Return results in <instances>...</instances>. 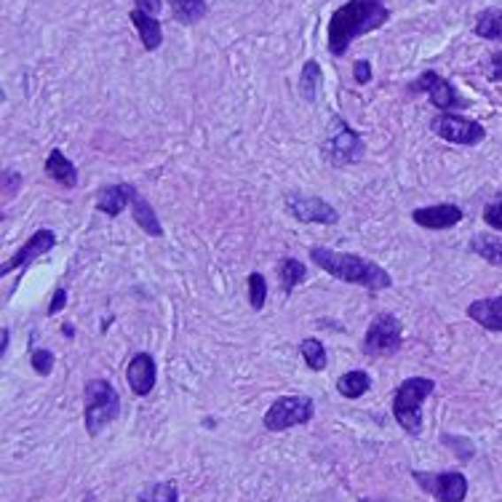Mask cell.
<instances>
[{"mask_svg":"<svg viewBox=\"0 0 502 502\" xmlns=\"http://www.w3.org/2000/svg\"><path fill=\"white\" fill-rule=\"evenodd\" d=\"M390 19V9L382 0H351L334 12L328 22V51L334 57H345L351 43Z\"/></svg>","mask_w":502,"mask_h":502,"instance_id":"obj_1","label":"cell"},{"mask_svg":"<svg viewBox=\"0 0 502 502\" xmlns=\"http://www.w3.org/2000/svg\"><path fill=\"white\" fill-rule=\"evenodd\" d=\"M310 259L328 273L331 278H340L345 283H356L364 286L367 291H382L393 286V278L385 267H380L377 262L359 257V254H348V251H334L326 246H313L310 249Z\"/></svg>","mask_w":502,"mask_h":502,"instance_id":"obj_2","label":"cell"},{"mask_svg":"<svg viewBox=\"0 0 502 502\" xmlns=\"http://www.w3.org/2000/svg\"><path fill=\"white\" fill-rule=\"evenodd\" d=\"M433 390H436V382L430 377H409L398 388L393 398V417L406 433L417 436L422 430V401Z\"/></svg>","mask_w":502,"mask_h":502,"instance_id":"obj_3","label":"cell"},{"mask_svg":"<svg viewBox=\"0 0 502 502\" xmlns=\"http://www.w3.org/2000/svg\"><path fill=\"white\" fill-rule=\"evenodd\" d=\"M120 414V396L107 380H91L86 385V430L99 436Z\"/></svg>","mask_w":502,"mask_h":502,"instance_id":"obj_4","label":"cell"},{"mask_svg":"<svg viewBox=\"0 0 502 502\" xmlns=\"http://www.w3.org/2000/svg\"><path fill=\"white\" fill-rule=\"evenodd\" d=\"M404 345V326L396 315L390 313H380L375 315V321L367 328V337H364V353L369 359H388L396 356Z\"/></svg>","mask_w":502,"mask_h":502,"instance_id":"obj_5","label":"cell"},{"mask_svg":"<svg viewBox=\"0 0 502 502\" xmlns=\"http://www.w3.org/2000/svg\"><path fill=\"white\" fill-rule=\"evenodd\" d=\"M326 158L334 163V166H351V163H359L367 152L364 147V139L359 131H353L343 118H334L331 120V128H328V136H326Z\"/></svg>","mask_w":502,"mask_h":502,"instance_id":"obj_6","label":"cell"},{"mask_svg":"<svg viewBox=\"0 0 502 502\" xmlns=\"http://www.w3.org/2000/svg\"><path fill=\"white\" fill-rule=\"evenodd\" d=\"M313 414H315L313 398H307V396H283V398H278V401L267 409V414H265V428H267L270 433H281V430H289V428H294V425L310 422Z\"/></svg>","mask_w":502,"mask_h":502,"instance_id":"obj_7","label":"cell"},{"mask_svg":"<svg viewBox=\"0 0 502 502\" xmlns=\"http://www.w3.org/2000/svg\"><path fill=\"white\" fill-rule=\"evenodd\" d=\"M430 131L452 144H478L486 136V128L475 120H467L457 112H438L436 118H430Z\"/></svg>","mask_w":502,"mask_h":502,"instance_id":"obj_8","label":"cell"},{"mask_svg":"<svg viewBox=\"0 0 502 502\" xmlns=\"http://www.w3.org/2000/svg\"><path fill=\"white\" fill-rule=\"evenodd\" d=\"M286 209L297 222L305 225H337L340 214L323 198H307V196H286Z\"/></svg>","mask_w":502,"mask_h":502,"instance_id":"obj_9","label":"cell"},{"mask_svg":"<svg viewBox=\"0 0 502 502\" xmlns=\"http://www.w3.org/2000/svg\"><path fill=\"white\" fill-rule=\"evenodd\" d=\"M417 483L441 502H462L467 497V478L462 473H414Z\"/></svg>","mask_w":502,"mask_h":502,"instance_id":"obj_10","label":"cell"},{"mask_svg":"<svg viewBox=\"0 0 502 502\" xmlns=\"http://www.w3.org/2000/svg\"><path fill=\"white\" fill-rule=\"evenodd\" d=\"M54 246H57V236H54V230H46V228L35 230V233L25 241V246H19V251H17L9 262L0 265V275H9V273H14V270H25L33 259L49 254Z\"/></svg>","mask_w":502,"mask_h":502,"instance_id":"obj_11","label":"cell"},{"mask_svg":"<svg viewBox=\"0 0 502 502\" xmlns=\"http://www.w3.org/2000/svg\"><path fill=\"white\" fill-rule=\"evenodd\" d=\"M417 89H422V91L430 97V102H433L441 112H452V110H460V107L467 104V102L457 94V89H454L446 78H441L436 70L422 73V75L417 78Z\"/></svg>","mask_w":502,"mask_h":502,"instance_id":"obj_12","label":"cell"},{"mask_svg":"<svg viewBox=\"0 0 502 502\" xmlns=\"http://www.w3.org/2000/svg\"><path fill=\"white\" fill-rule=\"evenodd\" d=\"M126 380H128V388L136 396H150L152 388H155V380H158L155 359L150 353H136L126 367Z\"/></svg>","mask_w":502,"mask_h":502,"instance_id":"obj_13","label":"cell"},{"mask_svg":"<svg viewBox=\"0 0 502 502\" xmlns=\"http://www.w3.org/2000/svg\"><path fill=\"white\" fill-rule=\"evenodd\" d=\"M412 220H414V225H420L425 230H449L457 222H462V209L454 204L425 206V209H414Z\"/></svg>","mask_w":502,"mask_h":502,"instance_id":"obj_14","label":"cell"},{"mask_svg":"<svg viewBox=\"0 0 502 502\" xmlns=\"http://www.w3.org/2000/svg\"><path fill=\"white\" fill-rule=\"evenodd\" d=\"M136 198V188L131 185H112V188H102L97 193V209L107 217H118L126 206H131Z\"/></svg>","mask_w":502,"mask_h":502,"instance_id":"obj_15","label":"cell"},{"mask_svg":"<svg viewBox=\"0 0 502 502\" xmlns=\"http://www.w3.org/2000/svg\"><path fill=\"white\" fill-rule=\"evenodd\" d=\"M467 318L489 331H502V297H486L467 305Z\"/></svg>","mask_w":502,"mask_h":502,"instance_id":"obj_16","label":"cell"},{"mask_svg":"<svg viewBox=\"0 0 502 502\" xmlns=\"http://www.w3.org/2000/svg\"><path fill=\"white\" fill-rule=\"evenodd\" d=\"M46 174H49L57 185H62V188H67V190L78 188V169H75L73 160H70L59 147L51 150L49 158H46Z\"/></svg>","mask_w":502,"mask_h":502,"instance_id":"obj_17","label":"cell"},{"mask_svg":"<svg viewBox=\"0 0 502 502\" xmlns=\"http://www.w3.org/2000/svg\"><path fill=\"white\" fill-rule=\"evenodd\" d=\"M128 19H131V25L136 27V33H139V38H142V46H144L147 51L160 49V43H163V27H160V22H158L155 17H150V14H144V12L134 9V12L128 14Z\"/></svg>","mask_w":502,"mask_h":502,"instance_id":"obj_18","label":"cell"},{"mask_svg":"<svg viewBox=\"0 0 502 502\" xmlns=\"http://www.w3.org/2000/svg\"><path fill=\"white\" fill-rule=\"evenodd\" d=\"M131 217H134V222L147 233V236H152V238H160L163 236V228H160V222H158V217H155V209L144 201V198H134V204H131Z\"/></svg>","mask_w":502,"mask_h":502,"instance_id":"obj_19","label":"cell"},{"mask_svg":"<svg viewBox=\"0 0 502 502\" xmlns=\"http://www.w3.org/2000/svg\"><path fill=\"white\" fill-rule=\"evenodd\" d=\"M169 6L174 12V19L182 25H196L209 14L206 0H169Z\"/></svg>","mask_w":502,"mask_h":502,"instance_id":"obj_20","label":"cell"},{"mask_svg":"<svg viewBox=\"0 0 502 502\" xmlns=\"http://www.w3.org/2000/svg\"><path fill=\"white\" fill-rule=\"evenodd\" d=\"M299 94L305 102H315L318 99V91H321V67L315 59H307L302 73H299V83H297Z\"/></svg>","mask_w":502,"mask_h":502,"instance_id":"obj_21","label":"cell"},{"mask_svg":"<svg viewBox=\"0 0 502 502\" xmlns=\"http://www.w3.org/2000/svg\"><path fill=\"white\" fill-rule=\"evenodd\" d=\"M475 35L483 41H502V12L489 9L475 17Z\"/></svg>","mask_w":502,"mask_h":502,"instance_id":"obj_22","label":"cell"},{"mask_svg":"<svg viewBox=\"0 0 502 502\" xmlns=\"http://www.w3.org/2000/svg\"><path fill=\"white\" fill-rule=\"evenodd\" d=\"M278 278H281V289L286 291V294H291L305 278H307V267L299 262V259H283L281 265H278Z\"/></svg>","mask_w":502,"mask_h":502,"instance_id":"obj_23","label":"cell"},{"mask_svg":"<svg viewBox=\"0 0 502 502\" xmlns=\"http://www.w3.org/2000/svg\"><path fill=\"white\" fill-rule=\"evenodd\" d=\"M372 388V380L367 372H348L337 380V390L345 398H361Z\"/></svg>","mask_w":502,"mask_h":502,"instance_id":"obj_24","label":"cell"},{"mask_svg":"<svg viewBox=\"0 0 502 502\" xmlns=\"http://www.w3.org/2000/svg\"><path fill=\"white\" fill-rule=\"evenodd\" d=\"M299 353H302L305 364H307L313 372H323V369L328 367L326 348H323V343H321V340H315V337L302 340V343H299Z\"/></svg>","mask_w":502,"mask_h":502,"instance_id":"obj_25","label":"cell"},{"mask_svg":"<svg viewBox=\"0 0 502 502\" xmlns=\"http://www.w3.org/2000/svg\"><path fill=\"white\" fill-rule=\"evenodd\" d=\"M470 249H473L481 259H486V262H491V265H502V241H499V238H494V236H475V238L470 241Z\"/></svg>","mask_w":502,"mask_h":502,"instance_id":"obj_26","label":"cell"},{"mask_svg":"<svg viewBox=\"0 0 502 502\" xmlns=\"http://www.w3.org/2000/svg\"><path fill=\"white\" fill-rule=\"evenodd\" d=\"M139 502H180L177 483H172V481L152 483L144 491H139Z\"/></svg>","mask_w":502,"mask_h":502,"instance_id":"obj_27","label":"cell"},{"mask_svg":"<svg viewBox=\"0 0 502 502\" xmlns=\"http://www.w3.org/2000/svg\"><path fill=\"white\" fill-rule=\"evenodd\" d=\"M265 299H267V281H265L262 273H251L249 275V305L254 310H262Z\"/></svg>","mask_w":502,"mask_h":502,"instance_id":"obj_28","label":"cell"},{"mask_svg":"<svg viewBox=\"0 0 502 502\" xmlns=\"http://www.w3.org/2000/svg\"><path fill=\"white\" fill-rule=\"evenodd\" d=\"M30 364H33V369H35L41 377H49V375L54 372L57 359H54V353H51V351H35V353H33V359H30Z\"/></svg>","mask_w":502,"mask_h":502,"instance_id":"obj_29","label":"cell"},{"mask_svg":"<svg viewBox=\"0 0 502 502\" xmlns=\"http://www.w3.org/2000/svg\"><path fill=\"white\" fill-rule=\"evenodd\" d=\"M483 222L491 228V230H499L502 233V196L497 201H491L486 209H483Z\"/></svg>","mask_w":502,"mask_h":502,"instance_id":"obj_30","label":"cell"},{"mask_svg":"<svg viewBox=\"0 0 502 502\" xmlns=\"http://www.w3.org/2000/svg\"><path fill=\"white\" fill-rule=\"evenodd\" d=\"M19 185H22V174H19V172L6 169V172H4V188H6V190H4V196H6V198H14V193L19 190Z\"/></svg>","mask_w":502,"mask_h":502,"instance_id":"obj_31","label":"cell"},{"mask_svg":"<svg viewBox=\"0 0 502 502\" xmlns=\"http://www.w3.org/2000/svg\"><path fill=\"white\" fill-rule=\"evenodd\" d=\"M353 78H356V83H369L372 81V65H369V59H359L356 65H353Z\"/></svg>","mask_w":502,"mask_h":502,"instance_id":"obj_32","label":"cell"},{"mask_svg":"<svg viewBox=\"0 0 502 502\" xmlns=\"http://www.w3.org/2000/svg\"><path fill=\"white\" fill-rule=\"evenodd\" d=\"M489 81H494V83L502 81V51L489 57Z\"/></svg>","mask_w":502,"mask_h":502,"instance_id":"obj_33","label":"cell"},{"mask_svg":"<svg viewBox=\"0 0 502 502\" xmlns=\"http://www.w3.org/2000/svg\"><path fill=\"white\" fill-rule=\"evenodd\" d=\"M134 6H136L139 12L150 14V17H158V14H160V9H163L160 0H134Z\"/></svg>","mask_w":502,"mask_h":502,"instance_id":"obj_34","label":"cell"},{"mask_svg":"<svg viewBox=\"0 0 502 502\" xmlns=\"http://www.w3.org/2000/svg\"><path fill=\"white\" fill-rule=\"evenodd\" d=\"M65 305H67V291H65V289H57V291H54V299H51V305H49V315H57L59 310H65Z\"/></svg>","mask_w":502,"mask_h":502,"instance_id":"obj_35","label":"cell"},{"mask_svg":"<svg viewBox=\"0 0 502 502\" xmlns=\"http://www.w3.org/2000/svg\"><path fill=\"white\" fill-rule=\"evenodd\" d=\"M9 337H12V331L4 326V331H0V356H6V351H9Z\"/></svg>","mask_w":502,"mask_h":502,"instance_id":"obj_36","label":"cell"},{"mask_svg":"<svg viewBox=\"0 0 502 502\" xmlns=\"http://www.w3.org/2000/svg\"><path fill=\"white\" fill-rule=\"evenodd\" d=\"M361 502H380V499H361Z\"/></svg>","mask_w":502,"mask_h":502,"instance_id":"obj_37","label":"cell"}]
</instances>
